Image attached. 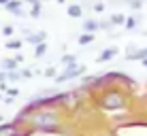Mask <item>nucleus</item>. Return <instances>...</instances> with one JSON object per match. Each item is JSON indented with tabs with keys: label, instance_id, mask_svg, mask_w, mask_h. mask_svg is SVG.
Returning a JSON list of instances; mask_svg holds the SVG:
<instances>
[{
	"label": "nucleus",
	"instance_id": "13",
	"mask_svg": "<svg viewBox=\"0 0 147 136\" xmlns=\"http://www.w3.org/2000/svg\"><path fill=\"white\" fill-rule=\"evenodd\" d=\"M136 23H139V19H134V17H130V19H126V28H134Z\"/></svg>",
	"mask_w": 147,
	"mask_h": 136
},
{
	"label": "nucleus",
	"instance_id": "2",
	"mask_svg": "<svg viewBox=\"0 0 147 136\" xmlns=\"http://www.w3.org/2000/svg\"><path fill=\"white\" fill-rule=\"evenodd\" d=\"M100 102H102L105 109H121V107L126 104V98H124L121 94H117V92H111V94L105 96Z\"/></svg>",
	"mask_w": 147,
	"mask_h": 136
},
{
	"label": "nucleus",
	"instance_id": "8",
	"mask_svg": "<svg viewBox=\"0 0 147 136\" xmlns=\"http://www.w3.org/2000/svg\"><path fill=\"white\" fill-rule=\"evenodd\" d=\"M94 41V34H81L79 36V45H88Z\"/></svg>",
	"mask_w": 147,
	"mask_h": 136
},
{
	"label": "nucleus",
	"instance_id": "21",
	"mask_svg": "<svg viewBox=\"0 0 147 136\" xmlns=\"http://www.w3.org/2000/svg\"><path fill=\"white\" fill-rule=\"evenodd\" d=\"M141 62H143V66H145V68H147V60H141Z\"/></svg>",
	"mask_w": 147,
	"mask_h": 136
},
{
	"label": "nucleus",
	"instance_id": "11",
	"mask_svg": "<svg viewBox=\"0 0 147 136\" xmlns=\"http://www.w3.org/2000/svg\"><path fill=\"white\" fill-rule=\"evenodd\" d=\"M7 47L9 49H19L22 47V41H7Z\"/></svg>",
	"mask_w": 147,
	"mask_h": 136
},
{
	"label": "nucleus",
	"instance_id": "5",
	"mask_svg": "<svg viewBox=\"0 0 147 136\" xmlns=\"http://www.w3.org/2000/svg\"><path fill=\"white\" fill-rule=\"evenodd\" d=\"M117 55V49H113V47H109V49H105L102 53L98 55V62H107V60H111V58H115Z\"/></svg>",
	"mask_w": 147,
	"mask_h": 136
},
{
	"label": "nucleus",
	"instance_id": "3",
	"mask_svg": "<svg viewBox=\"0 0 147 136\" xmlns=\"http://www.w3.org/2000/svg\"><path fill=\"white\" fill-rule=\"evenodd\" d=\"M85 72V68L83 66H77V64H68L66 70H64L60 77H55V83H64V81H68V79H75V77H79V74H83Z\"/></svg>",
	"mask_w": 147,
	"mask_h": 136
},
{
	"label": "nucleus",
	"instance_id": "12",
	"mask_svg": "<svg viewBox=\"0 0 147 136\" xmlns=\"http://www.w3.org/2000/svg\"><path fill=\"white\" fill-rule=\"evenodd\" d=\"M96 28H100V23H96V21H85V30H96Z\"/></svg>",
	"mask_w": 147,
	"mask_h": 136
},
{
	"label": "nucleus",
	"instance_id": "6",
	"mask_svg": "<svg viewBox=\"0 0 147 136\" xmlns=\"http://www.w3.org/2000/svg\"><path fill=\"white\" fill-rule=\"evenodd\" d=\"M2 68L7 70V72H15V68H17V60H2Z\"/></svg>",
	"mask_w": 147,
	"mask_h": 136
},
{
	"label": "nucleus",
	"instance_id": "16",
	"mask_svg": "<svg viewBox=\"0 0 147 136\" xmlns=\"http://www.w3.org/2000/svg\"><path fill=\"white\" fill-rule=\"evenodd\" d=\"M7 79H11V81H17L19 74H17V72H7Z\"/></svg>",
	"mask_w": 147,
	"mask_h": 136
},
{
	"label": "nucleus",
	"instance_id": "1",
	"mask_svg": "<svg viewBox=\"0 0 147 136\" xmlns=\"http://www.w3.org/2000/svg\"><path fill=\"white\" fill-rule=\"evenodd\" d=\"M60 123V115L58 113H49V111H45V113H38L36 117L32 119V125L38 130H45V132H53L55 128H58Z\"/></svg>",
	"mask_w": 147,
	"mask_h": 136
},
{
	"label": "nucleus",
	"instance_id": "20",
	"mask_svg": "<svg viewBox=\"0 0 147 136\" xmlns=\"http://www.w3.org/2000/svg\"><path fill=\"white\" fill-rule=\"evenodd\" d=\"M4 79H7V74H0V81H4Z\"/></svg>",
	"mask_w": 147,
	"mask_h": 136
},
{
	"label": "nucleus",
	"instance_id": "17",
	"mask_svg": "<svg viewBox=\"0 0 147 136\" xmlns=\"http://www.w3.org/2000/svg\"><path fill=\"white\" fill-rule=\"evenodd\" d=\"M2 32H4V36H11V34H13V28H11V26H7V28L2 30Z\"/></svg>",
	"mask_w": 147,
	"mask_h": 136
},
{
	"label": "nucleus",
	"instance_id": "4",
	"mask_svg": "<svg viewBox=\"0 0 147 136\" xmlns=\"http://www.w3.org/2000/svg\"><path fill=\"white\" fill-rule=\"evenodd\" d=\"M45 38H47V34H45V32H38V34H28V36H26V43L40 45V43H45Z\"/></svg>",
	"mask_w": 147,
	"mask_h": 136
},
{
	"label": "nucleus",
	"instance_id": "19",
	"mask_svg": "<svg viewBox=\"0 0 147 136\" xmlns=\"http://www.w3.org/2000/svg\"><path fill=\"white\" fill-rule=\"evenodd\" d=\"M9 2H11V0H0V4H4V7H7Z\"/></svg>",
	"mask_w": 147,
	"mask_h": 136
},
{
	"label": "nucleus",
	"instance_id": "14",
	"mask_svg": "<svg viewBox=\"0 0 147 136\" xmlns=\"http://www.w3.org/2000/svg\"><path fill=\"white\" fill-rule=\"evenodd\" d=\"M62 62H64V64H75V58H73V55H64Z\"/></svg>",
	"mask_w": 147,
	"mask_h": 136
},
{
	"label": "nucleus",
	"instance_id": "9",
	"mask_svg": "<svg viewBox=\"0 0 147 136\" xmlns=\"http://www.w3.org/2000/svg\"><path fill=\"white\" fill-rule=\"evenodd\" d=\"M45 49H47V47H45V43L36 45V51H34V55H36V58H43V55H45Z\"/></svg>",
	"mask_w": 147,
	"mask_h": 136
},
{
	"label": "nucleus",
	"instance_id": "15",
	"mask_svg": "<svg viewBox=\"0 0 147 136\" xmlns=\"http://www.w3.org/2000/svg\"><path fill=\"white\" fill-rule=\"evenodd\" d=\"M7 94H9V98H13V96L19 94V89H17V87H11V89H7Z\"/></svg>",
	"mask_w": 147,
	"mask_h": 136
},
{
	"label": "nucleus",
	"instance_id": "7",
	"mask_svg": "<svg viewBox=\"0 0 147 136\" xmlns=\"http://www.w3.org/2000/svg\"><path fill=\"white\" fill-rule=\"evenodd\" d=\"M68 15H70V17H81V15H83V11H81V7L73 4V7H68Z\"/></svg>",
	"mask_w": 147,
	"mask_h": 136
},
{
	"label": "nucleus",
	"instance_id": "18",
	"mask_svg": "<svg viewBox=\"0 0 147 136\" xmlns=\"http://www.w3.org/2000/svg\"><path fill=\"white\" fill-rule=\"evenodd\" d=\"M53 74H55L53 68H47V70H45V77H53Z\"/></svg>",
	"mask_w": 147,
	"mask_h": 136
},
{
	"label": "nucleus",
	"instance_id": "10",
	"mask_svg": "<svg viewBox=\"0 0 147 136\" xmlns=\"http://www.w3.org/2000/svg\"><path fill=\"white\" fill-rule=\"evenodd\" d=\"M111 23H126V17L124 15H113V17H111Z\"/></svg>",
	"mask_w": 147,
	"mask_h": 136
}]
</instances>
